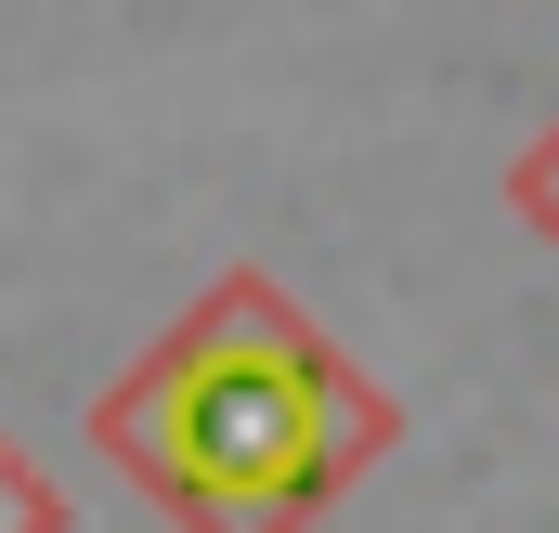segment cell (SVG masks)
Here are the masks:
<instances>
[{
	"mask_svg": "<svg viewBox=\"0 0 559 533\" xmlns=\"http://www.w3.org/2000/svg\"><path fill=\"white\" fill-rule=\"evenodd\" d=\"M0 533H66V482L26 442H0Z\"/></svg>",
	"mask_w": 559,
	"mask_h": 533,
	"instance_id": "obj_3",
	"label": "cell"
},
{
	"mask_svg": "<svg viewBox=\"0 0 559 533\" xmlns=\"http://www.w3.org/2000/svg\"><path fill=\"white\" fill-rule=\"evenodd\" d=\"M118 482L182 533H312L391 442L404 403L378 391L274 273H222L118 391L92 403Z\"/></svg>",
	"mask_w": 559,
	"mask_h": 533,
	"instance_id": "obj_1",
	"label": "cell"
},
{
	"mask_svg": "<svg viewBox=\"0 0 559 533\" xmlns=\"http://www.w3.org/2000/svg\"><path fill=\"white\" fill-rule=\"evenodd\" d=\"M508 222H521L534 248H559V118L521 143V156H508Z\"/></svg>",
	"mask_w": 559,
	"mask_h": 533,
	"instance_id": "obj_2",
	"label": "cell"
}]
</instances>
